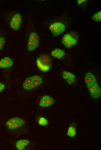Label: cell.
<instances>
[{"instance_id": "17", "label": "cell", "mask_w": 101, "mask_h": 150, "mask_svg": "<svg viewBox=\"0 0 101 150\" xmlns=\"http://www.w3.org/2000/svg\"><path fill=\"white\" fill-rule=\"evenodd\" d=\"M6 42L5 39L2 37H0V50L2 49Z\"/></svg>"}, {"instance_id": "6", "label": "cell", "mask_w": 101, "mask_h": 150, "mask_svg": "<svg viewBox=\"0 0 101 150\" xmlns=\"http://www.w3.org/2000/svg\"><path fill=\"white\" fill-rule=\"evenodd\" d=\"M25 123V120L22 118L19 117L11 118L8 120L6 123V125L9 130L17 129Z\"/></svg>"}, {"instance_id": "16", "label": "cell", "mask_w": 101, "mask_h": 150, "mask_svg": "<svg viewBox=\"0 0 101 150\" xmlns=\"http://www.w3.org/2000/svg\"><path fill=\"white\" fill-rule=\"evenodd\" d=\"M39 123L41 125L46 126L48 125V122L47 119L43 117L40 118L39 120Z\"/></svg>"}, {"instance_id": "11", "label": "cell", "mask_w": 101, "mask_h": 150, "mask_svg": "<svg viewBox=\"0 0 101 150\" xmlns=\"http://www.w3.org/2000/svg\"><path fill=\"white\" fill-rule=\"evenodd\" d=\"M63 78L66 80L67 82L70 85H71L74 82L75 77V75L69 72L64 71L62 73Z\"/></svg>"}, {"instance_id": "13", "label": "cell", "mask_w": 101, "mask_h": 150, "mask_svg": "<svg viewBox=\"0 0 101 150\" xmlns=\"http://www.w3.org/2000/svg\"><path fill=\"white\" fill-rule=\"evenodd\" d=\"M65 54V52L64 50L58 48L53 50L51 52V55L53 57L59 59H62Z\"/></svg>"}, {"instance_id": "10", "label": "cell", "mask_w": 101, "mask_h": 150, "mask_svg": "<svg viewBox=\"0 0 101 150\" xmlns=\"http://www.w3.org/2000/svg\"><path fill=\"white\" fill-rule=\"evenodd\" d=\"M13 64V60L8 57H5L0 60V68H9L12 67Z\"/></svg>"}, {"instance_id": "5", "label": "cell", "mask_w": 101, "mask_h": 150, "mask_svg": "<svg viewBox=\"0 0 101 150\" xmlns=\"http://www.w3.org/2000/svg\"><path fill=\"white\" fill-rule=\"evenodd\" d=\"M39 44V37L35 32L33 31L30 34L27 43V49L28 51H33L35 49Z\"/></svg>"}, {"instance_id": "3", "label": "cell", "mask_w": 101, "mask_h": 150, "mask_svg": "<svg viewBox=\"0 0 101 150\" xmlns=\"http://www.w3.org/2000/svg\"><path fill=\"white\" fill-rule=\"evenodd\" d=\"M43 79L40 76L35 75L28 77L24 81L23 87L26 90H31L35 89L42 83Z\"/></svg>"}, {"instance_id": "19", "label": "cell", "mask_w": 101, "mask_h": 150, "mask_svg": "<svg viewBox=\"0 0 101 150\" xmlns=\"http://www.w3.org/2000/svg\"><path fill=\"white\" fill-rule=\"evenodd\" d=\"M85 0H77L78 3L79 4L81 3H82L84 2Z\"/></svg>"}, {"instance_id": "4", "label": "cell", "mask_w": 101, "mask_h": 150, "mask_svg": "<svg viewBox=\"0 0 101 150\" xmlns=\"http://www.w3.org/2000/svg\"><path fill=\"white\" fill-rule=\"evenodd\" d=\"M36 64L41 71L46 72L49 71L51 66L50 57L47 55H42L39 56L36 60Z\"/></svg>"}, {"instance_id": "14", "label": "cell", "mask_w": 101, "mask_h": 150, "mask_svg": "<svg viewBox=\"0 0 101 150\" xmlns=\"http://www.w3.org/2000/svg\"><path fill=\"white\" fill-rule=\"evenodd\" d=\"M76 134V130L75 128L72 126L70 127L68 129L67 134L70 137L75 136Z\"/></svg>"}, {"instance_id": "15", "label": "cell", "mask_w": 101, "mask_h": 150, "mask_svg": "<svg viewBox=\"0 0 101 150\" xmlns=\"http://www.w3.org/2000/svg\"><path fill=\"white\" fill-rule=\"evenodd\" d=\"M92 19L96 21L100 22L101 20V11L99 10L95 13L93 16Z\"/></svg>"}, {"instance_id": "8", "label": "cell", "mask_w": 101, "mask_h": 150, "mask_svg": "<svg viewBox=\"0 0 101 150\" xmlns=\"http://www.w3.org/2000/svg\"><path fill=\"white\" fill-rule=\"evenodd\" d=\"M22 21V16L19 13L15 14L12 18L10 23L11 28L17 31L20 28Z\"/></svg>"}, {"instance_id": "1", "label": "cell", "mask_w": 101, "mask_h": 150, "mask_svg": "<svg viewBox=\"0 0 101 150\" xmlns=\"http://www.w3.org/2000/svg\"><path fill=\"white\" fill-rule=\"evenodd\" d=\"M84 80L91 96L94 99L99 98L101 90L94 75L91 72L86 73L84 76Z\"/></svg>"}, {"instance_id": "2", "label": "cell", "mask_w": 101, "mask_h": 150, "mask_svg": "<svg viewBox=\"0 0 101 150\" xmlns=\"http://www.w3.org/2000/svg\"><path fill=\"white\" fill-rule=\"evenodd\" d=\"M79 38L76 32L71 31L64 34L62 39V42L66 48H70L77 43Z\"/></svg>"}, {"instance_id": "12", "label": "cell", "mask_w": 101, "mask_h": 150, "mask_svg": "<svg viewBox=\"0 0 101 150\" xmlns=\"http://www.w3.org/2000/svg\"><path fill=\"white\" fill-rule=\"evenodd\" d=\"M30 143V141L27 139H21L17 141L16 143V147L19 150H23L25 147Z\"/></svg>"}, {"instance_id": "7", "label": "cell", "mask_w": 101, "mask_h": 150, "mask_svg": "<svg viewBox=\"0 0 101 150\" xmlns=\"http://www.w3.org/2000/svg\"><path fill=\"white\" fill-rule=\"evenodd\" d=\"M66 27L63 23L56 22L52 24L49 26V29L52 34L55 36H58L65 31Z\"/></svg>"}, {"instance_id": "9", "label": "cell", "mask_w": 101, "mask_h": 150, "mask_svg": "<svg viewBox=\"0 0 101 150\" xmlns=\"http://www.w3.org/2000/svg\"><path fill=\"white\" fill-rule=\"evenodd\" d=\"M54 102V100L52 97L49 95H45L41 98L39 105L41 107H47L52 105Z\"/></svg>"}, {"instance_id": "18", "label": "cell", "mask_w": 101, "mask_h": 150, "mask_svg": "<svg viewBox=\"0 0 101 150\" xmlns=\"http://www.w3.org/2000/svg\"><path fill=\"white\" fill-rule=\"evenodd\" d=\"M5 85L0 82V93L5 88Z\"/></svg>"}]
</instances>
